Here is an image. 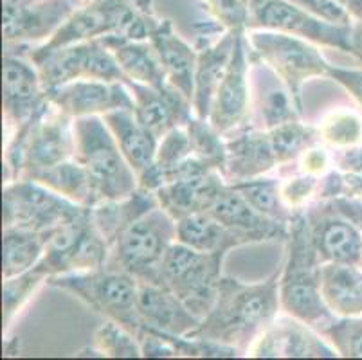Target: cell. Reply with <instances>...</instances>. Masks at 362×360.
<instances>
[{
  "mask_svg": "<svg viewBox=\"0 0 362 360\" xmlns=\"http://www.w3.org/2000/svg\"><path fill=\"white\" fill-rule=\"evenodd\" d=\"M279 277L281 270L265 281L249 285L223 276L215 306L199 328L186 337L218 342L245 353L279 315Z\"/></svg>",
  "mask_w": 362,
  "mask_h": 360,
  "instance_id": "1",
  "label": "cell"
},
{
  "mask_svg": "<svg viewBox=\"0 0 362 360\" xmlns=\"http://www.w3.org/2000/svg\"><path fill=\"white\" fill-rule=\"evenodd\" d=\"M287 262L279 277L281 310L321 332L335 319L321 294V262L312 243L307 211L296 213L288 227Z\"/></svg>",
  "mask_w": 362,
  "mask_h": 360,
  "instance_id": "2",
  "label": "cell"
},
{
  "mask_svg": "<svg viewBox=\"0 0 362 360\" xmlns=\"http://www.w3.org/2000/svg\"><path fill=\"white\" fill-rule=\"evenodd\" d=\"M74 153V117L51 105L44 114L16 128L6 141V184L29 178L72 158Z\"/></svg>",
  "mask_w": 362,
  "mask_h": 360,
  "instance_id": "3",
  "label": "cell"
},
{
  "mask_svg": "<svg viewBox=\"0 0 362 360\" xmlns=\"http://www.w3.org/2000/svg\"><path fill=\"white\" fill-rule=\"evenodd\" d=\"M173 242H177V220L160 206L153 207L114 238L107 269L160 285V265Z\"/></svg>",
  "mask_w": 362,
  "mask_h": 360,
  "instance_id": "4",
  "label": "cell"
},
{
  "mask_svg": "<svg viewBox=\"0 0 362 360\" xmlns=\"http://www.w3.org/2000/svg\"><path fill=\"white\" fill-rule=\"evenodd\" d=\"M76 153L96 184L101 202L130 197L139 187L137 173L127 163L103 115L74 119Z\"/></svg>",
  "mask_w": 362,
  "mask_h": 360,
  "instance_id": "5",
  "label": "cell"
},
{
  "mask_svg": "<svg viewBox=\"0 0 362 360\" xmlns=\"http://www.w3.org/2000/svg\"><path fill=\"white\" fill-rule=\"evenodd\" d=\"M47 283L74 294L105 319L119 323L137 337L146 328L137 310L139 281L123 270L103 267L88 272L60 274L49 277Z\"/></svg>",
  "mask_w": 362,
  "mask_h": 360,
  "instance_id": "6",
  "label": "cell"
},
{
  "mask_svg": "<svg viewBox=\"0 0 362 360\" xmlns=\"http://www.w3.org/2000/svg\"><path fill=\"white\" fill-rule=\"evenodd\" d=\"M247 40L256 64H265L271 69L303 110V85L312 78H328L330 69L317 45L308 40L269 29H247Z\"/></svg>",
  "mask_w": 362,
  "mask_h": 360,
  "instance_id": "7",
  "label": "cell"
},
{
  "mask_svg": "<svg viewBox=\"0 0 362 360\" xmlns=\"http://www.w3.org/2000/svg\"><path fill=\"white\" fill-rule=\"evenodd\" d=\"M227 252H200L173 242L160 265V285L168 286L197 317L204 319L215 306Z\"/></svg>",
  "mask_w": 362,
  "mask_h": 360,
  "instance_id": "8",
  "label": "cell"
},
{
  "mask_svg": "<svg viewBox=\"0 0 362 360\" xmlns=\"http://www.w3.org/2000/svg\"><path fill=\"white\" fill-rule=\"evenodd\" d=\"M88 207L74 204L45 184L33 178H18L4 184L2 222L4 227H28L40 233H52L64 223L85 213Z\"/></svg>",
  "mask_w": 362,
  "mask_h": 360,
  "instance_id": "9",
  "label": "cell"
},
{
  "mask_svg": "<svg viewBox=\"0 0 362 360\" xmlns=\"http://www.w3.org/2000/svg\"><path fill=\"white\" fill-rule=\"evenodd\" d=\"M110 243L92 220V207L49 233L40 265L49 276L88 272L107 267Z\"/></svg>",
  "mask_w": 362,
  "mask_h": 360,
  "instance_id": "10",
  "label": "cell"
},
{
  "mask_svg": "<svg viewBox=\"0 0 362 360\" xmlns=\"http://www.w3.org/2000/svg\"><path fill=\"white\" fill-rule=\"evenodd\" d=\"M28 58L40 71L45 91H52L76 79H127L112 51L101 38L85 40L44 54H28Z\"/></svg>",
  "mask_w": 362,
  "mask_h": 360,
  "instance_id": "11",
  "label": "cell"
},
{
  "mask_svg": "<svg viewBox=\"0 0 362 360\" xmlns=\"http://www.w3.org/2000/svg\"><path fill=\"white\" fill-rule=\"evenodd\" d=\"M247 29H269L308 40L315 45L350 52L351 28H342L317 18L291 0H251Z\"/></svg>",
  "mask_w": 362,
  "mask_h": 360,
  "instance_id": "12",
  "label": "cell"
},
{
  "mask_svg": "<svg viewBox=\"0 0 362 360\" xmlns=\"http://www.w3.org/2000/svg\"><path fill=\"white\" fill-rule=\"evenodd\" d=\"M164 184L156 191L159 206L175 220L207 211L213 198L227 184L222 171L215 170L197 155H189L163 173Z\"/></svg>",
  "mask_w": 362,
  "mask_h": 360,
  "instance_id": "13",
  "label": "cell"
},
{
  "mask_svg": "<svg viewBox=\"0 0 362 360\" xmlns=\"http://www.w3.org/2000/svg\"><path fill=\"white\" fill-rule=\"evenodd\" d=\"M83 0H2V33L6 47L44 45Z\"/></svg>",
  "mask_w": 362,
  "mask_h": 360,
  "instance_id": "14",
  "label": "cell"
},
{
  "mask_svg": "<svg viewBox=\"0 0 362 360\" xmlns=\"http://www.w3.org/2000/svg\"><path fill=\"white\" fill-rule=\"evenodd\" d=\"M251 45L247 40V29H242L236 38L235 51L227 67L222 83L216 91L209 121L223 135L233 134L243 127L251 115Z\"/></svg>",
  "mask_w": 362,
  "mask_h": 360,
  "instance_id": "15",
  "label": "cell"
},
{
  "mask_svg": "<svg viewBox=\"0 0 362 360\" xmlns=\"http://www.w3.org/2000/svg\"><path fill=\"white\" fill-rule=\"evenodd\" d=\"M51 101L38 67L22 54L8 51L2 59V107L6 128H21L44 114Z\"/></svg>",
  "mask_w": 362,
  "mask_h": 360,
  "instance_id": "16",
  "label": "cell"
},
{
  "mask_svg": "<svg viewBox=\"0 0 362 360\" xmlns=\"http://www.w3.org/2000/svg\"><path fill=\"white\" fill-rule=\"evenodd\" d=\"M247 356L256 359H334V346L312 326L283 312L249 346Z\"/></svg>",
  "mask_w": 362,
  "mask_h": 360,
  "instance_id": "17",
  "label": "cell"
},
{
  "mask_svg": "<svg viewBox=\"0 0 362 360\" xmlns=\"http://www.w3.org/2000/svg\"><path fill=\"white\" fill-rule=\"evenodd\" d=\"M312 243L321 263L362 267V231L328 200L307 209Z\"/></svg>",
  "mask_w": 362,
  "mask_h": 360,
  "instance_id": "18",
  "label": "cell"
},
{
  "mask_svg": "<svg viewBox=\"0 0 362 360\" xmlns=\"http://www.w3.org/2000/svg\"><path fill=\"white\" fill-rule=\"evenodd\" d=\"M47 98L56 108H60L74 119L136 108L134 95L124 81L76 79L71 83L47 91Z\"/></svg>",
  "mask_w": 362,
  "mask_h": 360,
  "instance_id": "19",
  "label": "cell"
},
{
  "mask_svg": "<svg viewBox=\"0 0 362 360\" xmlns=\"http://www.w3.org/2000/svg\"><path fill=\"white\" fill-rule=\"evenodd\" d=\"M124 83L134 95L136 117L159 139L173 128L186 127L195 117L192 99L186 98L170 81L160 88L137 83L132 79H124Z\"/></svg>",
  "mask_w": 362,
  "mask_h": 360,
  "instance_id": "20",
  "label": "cell"
},
{
  "mask_svg": "<svg viewBox=\"0 0 362 360\" xmlns=\"http://www.w3.org/2000/svg\"><path fill=\"white\" fill-rule=\"evenodd\" d=\"M207 213L215 216L227 229L247 238L249 243L288 238L291 226L274 222L271 218L259 214L229 182L213 198L211 206L207 207Z\"/></svg>",
  "mask_w": 362,
  "mask_h": 360,
  "instance_id": "21",
  "label": "cell"
},
{
  "mask_svg": "<svg viewBox=\"0 0 362 360\" xmlns=\"http://www.w3.org/2000/svg\"><path fill=\"white\" fill-rule=\"evenodd\" d=\"M137 310L146 328L186 337L195 332L202 319L187 308L175 292L159 283L139 281L137 289Z\"/></svg>",
  "mask_w": 362,
  "mask_h": 360,
  "instance_id": "22",
  "label": "cell"
},
{
  "mask_svg": "<svg viewBox=\"0 0 362 360\" xmlns=\"http://www.w3.org/2000/svg\"><path fill=\"white\" fill-rule=\"evenodd\" d=\"M242 29H227L222 36L199 47L195 71V92H193V110L200 119H209L216 91L226 76L236 38Z\"/></svg>",
  "mask_w": 362,
  "mask_h": 360,
  "instance_id": "23",
  "label": "cell"
},
{
  "mask_svg": "<svg viewBox=\"0 0 362 360\" xmlns=\"http://www.w3.org/2000/svg\"><path fill=\"white\" fill-rule=\"evenodd\" d=\"M274 168H278V161L267 130L251 128L227 137V164L223 177L229 184L269 175Z\"/></svg>",
  "mask_w": 362,
  "mask_h": 360,
  "instance_id": "24",
  "label": "cell"
},
{
  "mask_svg": "<svg viewBox=\"0 0 362 360\" xmlns=\"http://www.w3.org/2000/svg\"><path fill=\"white\" fill-rule=\"evenodd\" d=\"M150 42L157 51L168 81L179 88L186 98L192 99L193 103L197 58H199L195 45L187 44L168 18L159 20V24L151 31Z\"/></svg>",
  "mask_w": 362,
  "mask_h": 360,
  "instance_id": "25",
  "label": "cell"
},
{
  "mask_svg": "<svg viewBox=\"0 0 362 360\" xmlns=\"http://www.w3.org/2000/svg\"><path fill=\"white\" fill-rule=\"evenodd\" d=\"M101 40L112 51L127 79L157 88L168 83L166 72L150 40H130L123 35H107Z\"/></svg>",
  "mask_w": 362,
  "mask_h": 360,
  "instance_id": "26",
  "label": "cell"
},
{
  "mask_svg": "<svg viewBox=\"0 0 362 360\" xmlns=\"http://www.w3.org/2000/svg\"><path fill=\"white\" fill-rule=\"evenodd\" d=\"M103 119L116 137L127 163L130 164L132 170L136 171L137 178H139L156 164L159 137L151 134L141 123L134 110L108 112L103 115Z\"/></svg>",
  "mask_w": 362,
  "mask_h": 360,
  "instance_id": "27",
  "label": "cell"
},
{
  "mask_svg": "<svg viewBox=\"0 0 362 360\" xmlns=\"http://www.w3.org/2000/svg\"><path fill=\"white\" fill-rule=\"evenodd\" d=\"M321 294L335 317L362 315V267L321 263Z\"/></svg>",
  "mask_w": 362,
  "mask_h": 360,
  "instance_id": "28",
  "label": "cell"
},
{
  "mask_svg": "<svg viewBox=\"0 0 362 360\" xmlns=\"http://www.w3.org/2000/svg\"><path fill=\"white\" fill-rule=\"evenodd\" d=\"M177 240L200 252H229L247 245V238L227 229L207 211H199L177 220Z\"/></svg>",
  "mask_w": 362,
  "mask_h": 360,
  "instance_id": "29",
  "label": "cell"
},
{
  "mask_svg": "<svg viewBox=\"0 0 362 360\" xmlns=\"http://www.w3.org/2000/svg\"><path fill=\"white\" fill-rule=\"evenodd\" d=\"M157 206L159 200L153 191L137 187L130 197L121 200H103L92 207V220L100 233L107 238V242L112 243L121 231Z\"/></svg>",
  "mask_w": 362,
  "mask_h": 360,
  "instance_id": "30",
  "label": "cell"
},
{
  "mask_svg": "<svg viewBox=\"0 0 362 360\" xmlns=\"http://www.w3.org/2000/svg\"><path fill=\"white\" fill-rule=\"evenodd\" d=\"M29 178L45 184L56 193L64 194L65 198L72 200L74 204H80V206L94 207L101 202L100 193H98L90 173L74 157L67 158V161L52 168H47V170L38 171Z\"/></svg>",
  "mask_w": 362,
  "mask_h": 360,
  "instance_id": "31",
  "label": "cell"
},
{
  "mask_svg": "<svg viewBox=\"0 0 362 360\" xmlns=\"http://www.w3.org/2000/svg\"><path fill=\"white\" fill-rule=\"evenodd\" d=\"M47 233L8 226L2 233V277H15L40 263L47 247Z\"/></svg>",
  "mask_w": 362,
  "mask_h": 360,
  "instance_id": "32",
  "label": "cell"
},
{
  "mask_svg": "<svg viewBox=\"0 0 362 360\" xmlns=\"http://www.w3.org/2000/svg\"><path fill=\"white\" fill-rule=\"evenodd\" d=\"M233 187L245 198L247 202L251 204L259 214L271 218L274 222L287 223L291 226L292 218L296 213H292L281 198V180L269 175L262 177L247 178L240 182H233Z\"/></svg>",
  "mask_w": 362,
  "mask_h": 360,
  "instance_id": "33",
  "label": "cell"
},
{
  "mask_svg": "<svg viewBox=\"0 0 362 360\" xmlns=\"http://www.w3.org/2000/svg\"><path fill=\"white\" fill-rule=\"evenodd\" d=\"M267 132H269V137H271L278 168L296 163L301 157L303 151H307L310 146L321 143L317 127L303 123L301 119L279 124V127L271 128Z\"/></svg>",
  "mask_w": 362,
  "mask_h": 360,
  "instance_id": "34",
  "label": "cell"
},
{
  "mask_svg": "<svg viewBox=\"0 0 362 360\" xmlns=\"http://www.w3.org/2000/svg\"><path fill=\"white\" fill-rule=\"evenodd\" d=\"M317 130L321 143L332 150L357 146L362 143V114L355 108H334L321 119Z\"/></svg>",
  "mask_w": 362,
  "mask_h": 360,
  "instance_id": "35",
  "label": "cell"
},
{
  "mask_svg": "<svg viewBox=\"0 0 362 360\" xmlns=\"http://www.w3.org/2000/svg\"><path fill=\"white\" fill-rule=\"evenodd\" d=\"M186 128L189 139H192L193 155L202 158L204 163H207L215 170L222 171L223 175L227 164L226 135L216 130L209 119H200L197 115L186 124Z\"/></svg>",
  "mask_w": 362,
  "mask_h": 360,
  "instance_id": "36",
  "label": "cell"
},
{
  "mask_svg": "<svg viewBox=\"0 0 362 360\" xmlns=\"http://www.w3.org/2000/svg\"><path fill=\"white\" fill-rule=\"evenodd\" d=\"M49 277L51 276H49L47 270L38 263V265H35L33 269H29L28 272L4 279V285H2V306H4L6 332H8L9 326H11L16 313L24 308L25 303L31 299V296L36 292V289H38L42 283L49 281Z\"/></svg>",
  "mask_w": 362,
  "mask_h": 360,
  "instance_id": "37",
  "label": "cell"
},
{
  "mask_svg": "<svg viewBox=\"0 0 362 360\" xmlns=\"http://www.w3.org/2000/svg\"><path fill=\"white\" fill-rule=\"evenodd\" d=\"M94 349L100 356H114V359H139L143 356L141 342L136 333L121 326L116 321H107L94 332Z\"/></svg>",
  "mask_w": 362,
  "mask_h": 360,
  "instance_id": "38",
  "label": "cell"
},
{
  "mask_svg": "<svg viewBox=\"0 0 362 360\" xmlns=\"http://www.w3.org/2000/svg\"><path fill=\"white\" fill-rule=\"evenodd\" d=\"M259 121L262 130H271L279 124L291 123L296 119H301V108L296 105L294 98L285 85L267 88L259 99Z\"/></svg>",
  "mask_w": 362,
  "mask_h": 360,
  "instance_id": "39",
  "label": "cell"
},
{
  "mask_svg": "<svg viewBox=\"0 0 362 360\" xmlns=\"http://www.w3.org/2000/svg\"><path fill=\"white\" fill-rule=\"evenodd\" d=\"M321 335L344 359H362V315L335 317L321 330Z\"/></svg>",
  "mask_w": 362,
  "mask_h": 360,
  "instance_id": "40",
  "label": "cell"
},
{
  "mask_svg": "<svg viewBox=\"0 0 362 360\" xmlns=\"http://www.w3.org/2000/svg\"><path fill=\"white\" fill-rule=\"evenodd\" d=\"M319 186H321V177H312V175L298 173L294 177H288L281 180V198L285 206L292 213H301L307 211L312 204L317 202Z\"/></svg>",
  "mask_w": 362,
  "mask_h": 360,
  "instance_id": "41",
  "label": "cell"
},
{
  "mask_svg": "<svg viewBox=\"0 0 362 360\" xmlns=\"http://www.w3.org/2000/svg\"><path fill=\"white\" fill-rule=\"evenodd\" d=\"M200 4L226 29H247L251 20V0H200Z\"/></svg>",
  "mask_w": 362,
  "mask_h": 360,
  "instance_id": "42",
  "label": "cell"
},
{
  "mask_svg": "<svg viewBox=\"0 0 362 360\" xmlns=\"http://www.w3.org/2000/svg\"><path fill=\"white\" fill-rule=\"evenodd\" d=\"M296 163H298V173L312 175V177H322L335 168L334 153L322 143L314 144L307 151H303Z\"/></svg>",
  "mask_w": 362,
  "mask_h": 360,
  "instance_id": "43",
  "label": "cell"
},
{
  "mask_svg": "<svg viewBox=\"0 0 362 360\" xmlns=\"http://www.w3.org/2000/svg\"><path fill=\"white\" fill-rule=\"evenodd\" d=\"M291 2L301 6L303 9H307L308 13L315 15L317 18L327 20L330 24L351 28L355 22L354 16L335 0H291Z\"/></svg>",
  "mask_w": 362,
  "mask_h": 360,
  "instance_id": "44",
  "label": "cell"
},
{
  "mask_svg": "<svg viewBox=\"0 0 362 360\" xmlns=\"http://www.w3.org/2000/svg\"><path fill=\"white\" fill-rule=\"evenodd\" d=\"M328 78L334 79L335 83L341 85L357 101L358 107L362 108V71L330 65V69H328Z\"/></svg>",
  "mask_w": 362,
  "mask_h": 360,
  "instance_id": "45",
  "label": "cell"
},
{
  "mask_svg": "<svg viewBox=\"0 0 362 360\" xmlns=\"http://www.w3.org/2000/svg\"><path fill=\"white\" fill-rule=\"evenodd\" d=\"M334 164L342 173L362 175V143L344 150H334Z\"/></svg>",
  "mask_w": 362,
  "mask_h": 360,
  "instance_id": "46",
  "label": "cell"
},
{
  "mask_svg": "<svg viewBox=\"0 0 362 360\" xmlns=\"http://www.w3.org/2000/svg\"><path fill=\"white\" fill-rule=\"evenodd\" d=\"M335 209L346 218H350L351 222L362 231V198L354 197V194H342V197L328 200Z\"/></svg>",
  "mask_w": 362,
  "mask_h": 360,
  "instance_id": "47",
  "label": "cell"
},
{
  "mask_svg": "<svg viewBox=\"0 0 362 360\" xmlns=\"http://www.w3.org/2000/svg\"><path fill=\"white\" fill-rule=\"evenodd\" d=\"M350 54H354L358 62H362V20H355L354 25H351Z\"/></svg>",
  "mask_w": 362,
  "mask_h": 360,
  "instance_id": "48",
  "label": "cell"
},
{
  "mask_svg": "<svg viewBox=\"0 0 362 360\" xmlns=\"http://www.w3.org/2000/svg\"><path fill=\"white\" fill-rule=\"evenodd\" d=\"M344 178H346V194L362 198V175L344 173Z\"/></svg>",
  "mask_w": 362,
  "mask_h": 360,
  "instance_id": "49",
  "label": "cell"
},
{
  "mask_svg": "<svg viewBox=\"0 0 362 360\" xmlns=\"http://www.w3.org/2000/svg\"><path fill=\"white\" fill-rule=\"evenodd\" d=\"M335 2L346 9L354 20H362V0H335Z\"/></svg>",
  "mask_w": 362,
  "mask_h": 360,
  "instance_id": "50",
  "label": "cell"
},
{
  "mask_svg": "<svg viewBox=\"0 0 362 360\" xmlns=\"http://www.w3.org/2000/svg\"><path fill=\"white\" fill-rule=\"evenodd\" d=\"M83 2H92V0H83Z\"/></svg>",
  "mask_w": 362,
  "mask_h": 360,
  "instance_id": "51",
  "label": "cell"
}]
</instances>
